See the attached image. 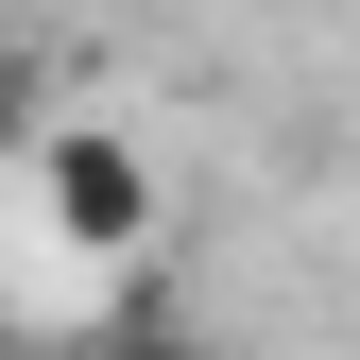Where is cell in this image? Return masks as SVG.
<instances>
[{
	"label": "cell",
	"mask_w": 360,
	"mask_h": 360,
	"mask_svg": "<svg viewBox=\"0 0 360 360\" xmlns=\"http://www.w3.org/2000/svg\"><path fill=\"white\" fill-rule=\"evenodd\" d=\"M34 206H52V240L86 275H138L155 257V155L120 138V120H52V138H34Z\"/></svg>",
	"instance_id": "6da1fadb"
},
{
	"label": "cell",
	"mask_w": 360,
	"mask_h": 360,
	"mask_svg": "<svg viewBox=\"0 0 360 360\" xmlns=\"http://www.w3.org/2000/svg\"><path fill=\"white\" fill-rule=\"evenodd\" d=\"M69 360H223V343H206V326H189V309H172V292H120L103 326L69 343Z\"/></svg>",
	"instance_id": "7a4b0ae2"
},
{
	"label": "cell",
	"mask_w": 360,
	"mask_h": 360,
	"mask_svg": "<svg viewBox=\"0 0 360 360\" xmlns=\"http://www.w3.org/2000/svg\"><path fill=\"white\" fill-rule=\"evenodd\" d=\"M34 138H52V103H34V69L0 52V155H34Z\"/></svg>",
	"instance_id": "3957f363"
}]
</instances>
